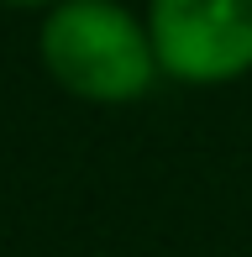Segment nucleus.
I'll return each mask as SVG.
<instances>
[{
	"label": "nucleus",
	"instance_id": "1",
	"mask_svg": "<svg viewBox=\"0 0 252 257\" xmlns=\"http://www.w3.org/2000/svg\"><path fill=\"white\" fill-rule=\"evenodd\" d=\"M37 63L68 100L121 110L158 89L153 37L126 0H58L37 21Z\"/></svg>",
	"mask_w": 252,
	"mask_h": 257
},
{
	"label": "nucleus",
	"instance_id": "2",
	"mask_svg": "<svg viewBox=\"0 0 252 257\" xmlns=\"http://www.w3.org/2000/svg\"><path fill=\"white\" fill-rule=\"evenodd\" d=\"M158 68L184 89L252 79V0H142Z\"/></svg>",
	"mask_w": 252,
	"mask_h": 257
},
{
	"label": "nucleus",
	"instance_id": "3",
	"mask_svg": "<svg viewBox=\"0 0 252 257\" xmlns=\"http://www.w3.org/2000/svg\"><path fill=\"white\" fill-rule=\"evenodd\" d=\"M0 6H11V11H48V6H58V0H0Z\"/></svg>",
	"mask_w": 252,
	"mask_h": 257
}]
</instances>
